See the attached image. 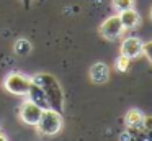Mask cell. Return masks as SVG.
I'll use <instances>...</instances> for the list:
<instances>
[{
  "label": "cell",
  "mask_w": 152,
  "mask_h": 141,
  "mask_svg": "<svg viewBox=\"0 0 152 141\" xmlns=\"http://www.w3.org/2000/svg\"><path fill=\"white\" fill-rule=\"evenodd\" d=\"M142 46H144V43L139 38L129 36V38H126L124 41L121 43V54L126 56V58H129V59L139 58V56L142 54Z\"/></svg>",
  "instance_id": "8992f818"
},
{
  "label": "cell",
  "mask_w": 152,
  "mask_h": 141,
  "mask_svg": "<svg viewBox=\"0 0 152 141\" xmlns=\"http://www.w3.org/2000/svg\"><path fill=\"white\" fill-rule=\"evenodd\" d=\"M28 100H31L33 103H36L38 107H41L43 110H48V108H49L48 100H46V95H44V90L38 84H34L33 80H31V87H30V90H28Z\"/></svg>",
  "instance_id": "52a82bcc"
},
{
  "label": "cell",
  "mask_w": 152,
  "mask_h": 141,
  "mask_svg": "<svg viewBox=\"0 0 152 141\" xmlns=\"http://www.w3.org/2000/svg\"><path fill=\"white\" fill-rule=\"evenodd\" d=\"M15 51H17L18 54H28V52L31 51L30 41H26V39H18V41L15 43Z\"/></svg>",
  "instance_id": "8fae6325"
},
{
  "label": "cell",
  "mask_w": 152,
  "mask_h": 141,
  "mask_svg": "<svg viewBox=\"0 0 152 141\" xmlns=\"http://www.w3.org/2000/svg\"><path fill=\"white\" fill-rule=\"evenodd\" d=\"M0 141H7V138H5V136H4V134H2V133H0Z\"/></svg>",
  "instance_id": "e0dca14e"
},
{
  "label": "cell",
  "mask_w": 152,
  "mask_h": 141,
  "mask_svg": "<svg viewBox=\"0 0 152 141\" xmlns=\"http://www.w3.org/2000/svg\"><path fill=\"white\" fill-rule=\"evenodd\" d=\"M123 31H124V26L121 23L119 15L108 16L100 26V35L106 39H116L118 36L123 35Z\"/></svg>",
  "instance_id": "277c9868"
},
{
  "label": "cell",
  "mask_w": 152,
  "mask_h": 141,
  "mask_svg": "<svg viewBox=\"0 0 152 141\" xmlns=\"http://www.w3.org/2000/svg\"><path fill=\"white\" fill-rule=\"evenodd\" d=\"M119 18H121V23L124 26V30H131L136 28L139 23V13L136 12L134 8H128V10H123L119 12Z\"/></svg>",
  "instance_id": "9c48e42d"
},
{
  "label": "cell",
  "mask_w": 152,
  "mask_h": 141,
  "mask_svg": "<svg viewBox=\"0 0 152 141\" xmlns=\"http://www.w3.org/2000/svg\"><path fill=\"white\" fill-rule=\"evenodd\" d=\"M21 5H23L25 10H30L31 5H33V0H21Z\"/></svg>",
  "instance_id": "2e32d148"
},
{
  "label": "cell",
  "mask_w": 152,
  "mask_h": 141,
  "mask_svg": "<svg viewBox=\"0 0 152 141\" xmlns=\"http://www.w3.org/2000/svg\"><path fill=\"white\" fill-rule=\"evenodd\" d=\"M4 85L13 95H28V90L31 87V79L25 77L23 74H18V72H12L5 77Z\"/></svg>",
  "instance_id": "3957f363"
},
{
  "label": "cell",
  "mask_w": 152,
  "mask_h": 141,
  "mask_svg": "<svg viewBox=\"0 0 152 141\" xmlns=\"http://www.w3.org/2000/svg\"><path fill=\"white\" fill-rule=\"evenodd\" d=\"M142 126L152 130V117H144V121H142Z\"/></svg>",
  "instance_id": "9a60e30c"
},
{
  "label": "cell",
  "mask_w": 152,
  "mask_h": 141,
  "mask_svg": "<svg viewBox=\"0 0 152 141\" xmlns=\"http://www.w3.org/2000/svg\"><path fill=\"white\" fill-rule=\"evenodd\" d=\"M126 126L129 128H139L142 126V121H144V115L141 113L139 110H136V108H131V110L126 113Z\"/></svg>",
  "instance_id": "30bf717a"
},
{
  "label": "cell",
  "mask_w": 152,
  "mask_h": 141,
  "mask_svg": "<svg viewBox=\"0 0 152 141\" xmlns=\"http://www.w3.org/2000/svg\"><path fill=\"white\" fill-rule=\"evenodd\" d=\"M151 18H152V10H151Z\"/></svg>",
  "instance_id": "ac0fdd59"
},
{
  "label": "cell",
  "mask_w": 152,
  "mask_h": 141,
  "mask_svg": "<svg viewBox=\"0 0 152 141\" xmlns=\"http://www.w3.org/2000/svg\"><path fill=\"white\" fill-rule=\"evenodd\" d=\"M132 5H134V0H113V7H115L118 12L132 8Z\"/></svg>",
  "instance_id": "4fadbf2b"
},
{
  "label": "cell",
  "mask_w": 152,
  "mask_h": 141,
  "mask_svg": "<svg viewBox=\"0 0 152 141\" xmlns=\"http://www.w3.org/2000/svg\"><path fill=\"white\" fill-rule=\"evenodd\" d=\"M142 54H144L145 58L149 59V62L152 64V41L144 43V46H142Z\"/></svg>",
  "instance_id": "5bb4252c"
},
{
  "label": "cell",
  "mask_w": 152,
  "mask_h": 141,
  "mask_svg": "<svg viewBox=\"0 0 152 141\" xmlns=\"http://www.w3.org/2000/svg\"><path fill=\"white\" fill-rule=\"evenodd\" d=\"M151 74H152V71H151Z\"/></svg>",
  "instance_id": "d6986e66"
},
{
  "label": "cell",
  "mask_w": 152,
  "mask_h": 141,
  "mask_svg": "<svg viewBox=\"0 0 152 141\" xmlns=\"http://www.w3.org/2000/svg\"><path fill=\"white\" fill-rule=\"evenodd\" d=\"M62 113L53 110V108H48V110H43V115H41L39 121H38L36 128L41 134H46V136H53V134H57L62 128Z\"/></svg>",
  "instance_id": "7a4b0ae2"
},
{
  "label": "cell",
  "mask_w": 152,
  "mask_h": 141,
  "mask_svg": "<svg viewBox=\"0 0 152 141\" xmlns=\"http://www.w3.org/2000/svg\"><path fill=\"white\" fill-rule=\"evenodd\" d=\"M41 115H43V108L38 107L36 103H33L31 100L23 102L20 107V118L23 120V123L30 125V126H36L39 121Z\"/></svg>",
  "instance_id": "5b68a950"
},
{
  "label": "cell",
  "mask_w": 152,
  "mask_h": 141,
  "mask_svg": "<svg viewBox=\"0 0 152 141\" xmlns=\"http://www.w3.org/2000/svg\"><path fill=\"white\" fill-rule=\"evenodd\" d=\"M31 80L34 84H38L44 90V95H46L49 108L62 113L64 108H66V95H64V90L61 87V84L57 82V79L54 75L48 74V72H41V74L34 75Z\"/></svg>",
  "instance_id": "6da1fadb"
},
{
  "label": "cell",
  "mask_w": 152,
  "mask_h": 141,
  "mask_svg": "<svg viewBox=\"0 0 152 141\" xmlns=\"http://www.w3.org/2000/svg\"><path fill=\"white\" fill-rule=\"evenodd\" d=\"M129 66H131V59L126 58V56H119L118 59H116V69H118L119 72H126L129 69Z\"/></svg>",
  "instance_id": "7c38bea8"
},
{
  "label": "cell",
  "mask_w": 152,
  "mask_h": 141,
  "mask_svg": "<svg viewBox=\"0 0 152 141\" xmlns=\"http://www.w3.org/2000/svg\"><path fill=\"white\" fill-rule=\"evenodd\" d=\"M110 75V69L105 62H95V64L90 67V79H92L95 84H103V82L108 80Z\"/></svg>",
  "instance_id": "ba28073f"
}]
</instances>
